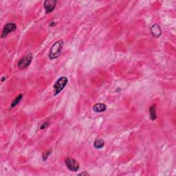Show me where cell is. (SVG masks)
Returning <instances> with one entry per match:
<instances>
[{
  "instance_id": "5bb4252c",
  "label": "cell",
  "mask_w": 176,
  "mask_h": 176,
  "mask_svg": "<svg viewBox=\"0 0 176 176\" xmlns=\"http://www.w3.org/2000/svg\"><path fill=\"white\" fill-rule=\"evenodd\" d=\"M79 175H88V173L86 172H82L79 173Z\"/></svg>"
},
{
  "instance_id": "4fadbf2b",
  "label": "cell",
  "mask_w": 176,
  "mask_h": 176,
  "mask_svg": "<svg viewBox=\"0 0 176 176\" xmlns=\"http://www.w3.org/2000/svg\"><path fill=\"white\" fill-rule=\"evenodd\" d=\"M49 122L48 121H47V122H45L44 123H43V124L41 125V129H46V128L49 126Z\"/></svg>"
},
{
  "instance_id": "7c38bea8",
  "label": "cell",
  "mask_w": 176,
  "mask_h": 176,
  "mask_svg": "<svg viewBox=\"0 0 176 176\" xmlns=\"http://www.w3.org/2000/svg\"><path fill=\"white\" fill-rule=\"evenodd\" d=\"M51 153H52V150H48V151H47L46 153H44V154H43V156H42L43 161H46L47 158H48V156H50Z\"/></svg>"
},
{
  "instance_id": "9c48e42d",
  "label": "cell",
  "mask_w": 176,
  "mask_h": 176,
  "mask_svg": "<svg viewBox=\"0 0 176 176\" xmlns=\"http://www.w3.org/2000/svg\"><path fill=\"white\" fill-rule=\"evenodd\" d=\"M94 145L96 149H102L105 145V141L103 139L97 138L95 140Z\"/></svg>"
},
{
  "instance_id": "52a82bcc",
  "label": "cell",
  "mask_w": 176,
  "mask_h": 176,
  "mask_svg": "<svg viewBox=\"0 0 176 176\" xmlns=\"http://www.w3.org/2000/svg\"><path fill=\"white\" fill-rule=\"evenodd\" d=\"M150 32L151 33L152 36L155 38H158L160 37L162 34V30L160 28V26L158 24H154L151 27Z\"/></svg>"
},
{
  "instance_id": "ba28073f",
  "label": "cell",
  "mask_w": 176,
  "mask_h": 176,
  "mask_svg": "<svg viewBox=\"0 0 176 176\" xmlns=\"http://www.w3.org/2000/svg\"><path fill=\"white\" fill-rule=\"evenodd\" d=\"M106 109L107 106L104 103H97L94 105V106L93 107V110L95 112H103V111H106Z\"/></svg>"
},
{
  "instance_id": "8992f818",
  "label": "cell",
  "mask_w": 176,
  "mask_h": 176,
  "mask_svg": "<svg viewBox=\"0 0 176 176\" xmlns=\"http://www.w3.org/2000/svg\"><path fill=\"white\" fill-rule=\"evenodd\" d=\"M56 4V1L55 0H47L44 2V7L46 10V14H48L51 13L54 11V9L55 8Z\"/></svg>"
},
{
  "instance_id": "7a4b0ae2",
  "label": "cell",
  "mask_w": 176,
  "mask_h": 176,
  "mask_svg": "<svg viewBox=\"0 0 176 176\" xmlns=\"http://www.w3.org/2000/svg\"><path fill=\"white\" fill-rule=\"evenodd\" d=\"M68 82V79L65 77H61L56 80V81L54 84V95L59 94L64 89Z\"/></svg>"
},
{
  "instance_id": "3957f363",
  "label": "cell",
  "mask_w": 176,
  "mask_h": 176,
  "mask_svg": "<svg viewBox=\"0 0 176 176\" xmlns=\"http://www.w3.org/2000/svg\"><path fill=\"white\" fill-rule=\"evenodd\" d=\"M32 60V53H28L27 54H26V55L23 56L22 58L20 59V61H19L18 68L21 69V70H23V69L26 68L30 65Z\"/></svg>"
},
{
  "instance_id": "5b68a950",
  "label": "cell",
  "mask_w": 176,
  "mask_h": 176,
  "mask_svg": "<svg viewBox=\"0 0 176 176\" xmlns=\"http://www.w3.org/2000/svg\"><path fill=\"white\" fill-rule=\"evenodd\" d=\"M16 30H17V26L15 25V23H6L3 28V30H2V38L3 39V38L6 37L9 33L15 31Z\"/></svg>"
},
{
  "instance_id": "6da1fadb",
  "label": "cell",
  "mask_w": 176,
  "mask_h": 176,
  "mask_svg": "<svg viewBox=\"0 0 176 176\" xmlns=\"http://www.w3.org/2000/svg\"><path fill=\"white\" fill-rule=\"evenodd\" d=\"M63 46V41L62 40H59L54 43L53 46H52L50 50L49 57L51 60L57 59L61 55V51Z\"/></svg>"
},
{
  "instance_id": "30bf717a",
  "label": "cell",
  "mask_w": 176,
  "mask_h": 176,
  "mask_svg": "<svg viewBox=\"0 0 176 176\" xmlns=\"http://www.w3.org/2000/svg\"><path fill=\"white\" fill-rule=\"evenodd\" d=\"M149 114H150V118L152 120H155L157 118L156 114V109L155 105H152L149 108Z\"/></svg>"
},
{
  "instance_id": "277c9868",
  "label": "cell",
  "mask_w": 176,
  "mask_h": 176,
  "mask_svg": "<svg viewBox=\"0 0 176 176\" xmlns=\"http://www.w3.org/2000/svg\"><path fill=\"white\" fill-rule=\"evenodd\" d=\"M65 163L68 169L71 171L76 172V171L79 169V164L78 163V162L74 158L68 157V158H65Z\"/></svg>"
},
{
  "instance_id": "8fae6325",
  "label": "cell",
  "mask_w": 176,
  "mask_h": 176,
  "mask_svg": "<svg viewBox=\"0 0 176 176\" xmlns=\"http://www.w3.org/2000/svg\"><path fill=\"white\" fill-rule=\"evenodd\" d=\"M22 98H23V94H21L20 95H18V96H17L15 99H14V101L12 102L11 108H15L16 105H17L20 103V101H21Z\"/></svg>"
}]
</instances>
